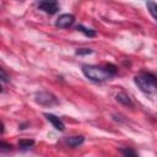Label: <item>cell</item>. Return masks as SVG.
Masks as SVG:
<instances>
[{"instance_id": "1", "label": "cell", "mask_w": 157, "mask_h": 157, "mask_svg": "<svg viewBox=\"0 0 157 157\" xmlns=\"http://www.w3.org/2000/svg\"><path fill=\"white\" fill-rule=\"evenodd\" d=\"M83 75L93 82H103L112 78L117 74V67L113 64L105 65H83Z\"/></svg>"}, {"instance_id": "2", "label": "cell", "mask_w": 157, "mask_h": 157, "mask_svg": "<svg viewBox=\"0 0 157 157\" xmlns=\"http://www.w3.org/2000/svg\"><path fill=\"white\" fill-rule=\"evenodd\" d=\"M135 85L146 94H153L157 92V77L148 71H141L134 77Z\"/></svg>"}, {"instance_id": "3", "label": "cell", "mask_w": 157, "mask_h": 157, "mask_svg": "<svg viewBox=\"0 0 157 157\" xmlns=\"http://www.w3.org/2000/svg\"><path fill=\"white\" fill-rule=\"evenodd\" d=\"M34 101H36L38 104L45 105V107H52V105H54V104H58V98H56L53 93L45 92V91H42V92L36 93Z\"/></svg>"}, {"instance_id": "4", "label": "cell", "mask_w": 157, "mask_h": 157, "mask_svg": "<svg viewBox=\"0 0 157 157\" xmlns=\"http://www.w3.org/2000/svg\"><path fill=\"white\" fill-rule=\"evenodd\" d=\"M37 1H38V7L49 15H54L59 10V4L56 0H37Z\"/></svg>"}, {"instance_id": "5", "label": "cell", "mask_w": 157, "mask_h": 157, "mask_svg": "<svg viewBox=\"0 0 157 157\" xmlns=\"http://www.w3.org/2000/svg\"><path fill=\"white\" fill-rule=\"evenodd\" d=\"M74 22H75L74 15H71V13H63V15H60L56 18L55 26L59 27V28H67V27L72 26Z\"/></svg>"}, {"instance_id": "6", "label": "cell", "mask_w": 157, "mask_h": 157, "mask_svg": "<svg viewBox=\"0 0 157 157\" xmlns=\"http://www.w3.org/2000/svg\"><path fill=\"white\" fill-rule=\"evenodd\" d=\"M44 117L47 118V120L56 129V130H59V131H64L65 130V124L63 123V120L60 119V118H58V117H55L54 114H44Z\"/></svg>"}, {"instance_id": "7", "label": "cell", "mask_w": 157, "mask_h": 157, "mask_svg": "<svg viewBox=\"0 0 157 157\" xmlns=\"http://www.w3.org/2000/svg\"><path fill=\"white\" fill-rule=\"evenodd\" d=\"M85 141V137L82 135H76V136H70L66 139V144L70 146V147H77L80 146L82 142Z\"/></svg>"}, {"instance_id": "8", "label": "cell", "mask_w": 157, "mask_h": 157, "mask_svg": "<svg viewBox=\"0 0 157 157\" xmlns=\"http://www.w3.org/2000/svg\"><path fill=\"white\" fill-rule=\"evenodd\" d=\"M115 99H117L119 103H121L123 105H128V107H132V105H134L131 98H130L126 93H124V92H119V93L115 96Z\"/></svg>"}, {"instance_id": "9", "label": "cell", "mask_w": 157, "mask_h": 157, "mask_svg": "<svg viewBox=\"0 0 157 157\" xmlns=\"http://www.w3.org/2000/svg\"><path fill=\"white\" fill-rule=\"evenodd\" d=\"M146 7H147L150 15L153 17V20L157 22V4L152 0H147L146 1Z\"/></svg>"}, {"instance_id": "10", "label": "cell", "mask_w": 157, "mask_h": 157, "mask_svg": "<svg viewBox=\"0 0 157 157\" xmlns=\"http://www.w3.org/2000/svg\"><path fill=\"white\" fill-rule=\"evenodd\" d=\"M77 31H80V32H82V33H85L86 36H88V37H94L96 36V31L94 29H91V28H87V27H83V26H77Z\"/></svg>"}, {"instance_id": "11", "label": "cell", "mask_w": 157, "mask_h": 157, "mask_svg": "<svg viewBox=\"0 0 157 157\" xmlns=\"http://www.w3.org/2000/svg\"><path fill=\"white\" fill-rule=\"evenodd\" d=\"M33 144H34L33 140H20L18 146H20L21 148H28V147L33 146Z\"/></svg>"}, {"instance_id": "12", "label": "cell", "mask_w": 157, "mask_h": 157, "mask_svg": "<svg viewBox=\"0 0 157 157\" xmlns=\"http://www.w3.org/2000/svg\"><path fill=\"white\" fill-rule=\"evenodd\" d=\"M119 151H120L123 155H125V156H136V155H137L135 151H132V150H130V148H120Z\"/></svg>"}, {"instance_id": "13", "label": "cell", "mask_w": 157, "mask_h": 157, "mask_svg": "<svg viewBox=\"0 0 157 157\" xmlns=\"http://www.w3.org/2000/svg\"><path fill=\"white\" fill-rule=\"evenodd\" d=\"M91 53H92V50L91 49H86V48L76 50V54H78V55H81V54H91Z\"/></svg>"}, {"instance_id": "14", "label": "cell", "mask_w": 157, "mask_h": 157, "mask_svg": "<svg viewBox=\"0 0 157 157\" xmlns=\"http://www.w3.org/2000/svg\"><path fill=\"white\" fill-rule=\"evenodd\" d=\"M0 146H1V147H0V150H1V151L11 150V147H12L11 145H9V144H6V142H4V141H1V142H0Z\"/></svg>"}, {"instance_id": "15", "label": "cell", "mask_w": 157, "mask_h": 157, "mask_svg": "<svg viewBox=\"0 0 157 157\" xmlns=\"http://www.w3.org/2000/svg\"><path fill=\"white\" fill-rule=\"evenodd\" d=\"M0 75H1V81H2V83H5V82L7 81V75H6V72H5L4 69L0 70Z\"/></svg>"}]
</instances>
